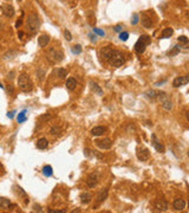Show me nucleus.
Returning a JSON list of instances; mask_svg holds the SVG:
<instances>
[{"mask_svg": "<svg viewBox=\"0 0 189 213\" xmlns=\"http://www.w3.org/2000/svg\"><path fill=\"white\" fill-rule=\"evenodd\" d=\"M18 86L22 93H30L33 89V84H32L31 78L24 72L19 75V77H18Z\"/></svg>", "mask_w": 189, "mask_h": 213, "instance_id": "obj_1", "label": "nucleus"}, {"mask_svg": "<svg viewBox=\"0 0 189 213\" xmlns=\"http://www.w3.org/2000/svg\"><path fill=\"white\" fill-rule=\"evenodd\" d=\"M109 64L111 65V66H115V68H120V66H122L124 62H125V58H124V54H123L121 51H118V50H112L111 52V56H110V58H109Z\"/></svg>", "mask_w": 189, "mask_h": 213, "instance_id": "obj_2", "label": "nucleus"}, {"mask_svg": "<svg viewBox=\"0 0 189 213\" xmlns=\"http://www.w3.org/2000/svg\"><path fill=\"white\" fill-rule=\"evenodd\" d=\"M47 59L51 62V63H60L63 59H64V52L59 49L56 47H51L49 50V52L46 54Z\"/></svg>", "mask_w": 189, "mask_h": 213, "instance_id": "obj_3", "label": "nucleus"}, {"mask_svg": "<svg viewBox=\"0 0 189 213\" xmlns=\"http://www.w3.org/2000/svg\"><path fill=\"white\" fill-rule=\"evenodd\" d=\"M150 43H151V38L149 36H145V34L141 36L138 38V40L136 42V44H135V51L138 53V54H142L145 51V47Z\"/></svg>", "mask_w": 189, "mask_h": 213, "instance_id": "obj_4", "label": "nucleus"}, {"mask_svg": "<svg viewBox=\"0 0 189 213\" xmlns=\"http://www.w3.org/2000/svg\"><path fill=\"white\" fill-rule=\"evenodd\" d=\"M27 26L30 27V30L32 32L37 31L38 29H39V26H40V18H39V16L38 14H35V13H31L29 17H27Z\"/></svg>", "mask_w": 189, "mask_h": 213, "instance_id": "obj_5", "label": "nucleus"}, {"mask_svg": "<svg viewBox=\"0 0 189 213\" xmlns=\"http://www.w3.org/2000/svg\"><path fill=\"white\" fill-rule=\"evenodd\" d=\"M96 146L98 147V148L103 149V150H105V149H110L112 146V141L110 138H100V140H97L96 141Z\"/></svg>", "mask_w": 189, "mask_h": 213, "instance_id": "obj_6", "label": "nucleus"}, {"mask_svg": "<svg viewBox=\"0 0 189 213\" xmlns=\"http://www.w3.org/2000/svg\"><path fill=\"white\" fill-rule=\"evenodd\" d=\"M112 47L110 46H105V47H102L100 50V58L104 61V62H108L109 61V58H110V56H111V52H112Z\"/></svg>", "mask_w": 189, "mask_h": 213, "instance_id": "obj_7", "label": "nucleus"}, {"mask_svg": "<svg viewBox=\"0 0 189 213\" xmlns=\"http://www.w3.org/2000/svg\"><path fill=\"white\" fill-rule=\"evenodd\" d=\"M97 182H98V175H97V173H91V174H89L88 180H86L88 187H90V188H95V187L97 186Z\"/></svg>", "mask_w": 189, "mask_h": 213, "instance_id": "obj_8", "label": "nucleus"}, {"mask_svg": "<svg viewBox=\"0 0 189 213\" xmlns=\"http://www.w3.org/2000/svg\"><path fill=\"white\" fill-rule=\"evenodd\" d=\"M187 83H189V75H186V76H183V77H176V78L173 81V85H174L175 88L186 85Z\"/></svg>", "mask_w": 189, "mask_h": 213, "instance_id": "obj_9", "label": "nucleus"}, {"mask_svg": "<svg viewBox=\"0 0 189 213\" xmlns=\"http://www.w3.org/2000/svg\"><path fill=\"white\" fill-rule=\"evenodd\" d=\"M137 158L141 161H147L150 158V153L147 148H138L137 149Z\"/></svg>", "mask_w": 189, "mask_h": 213, "instance_id": "obj_10", "label": "nucleus"}, {"mask_svg": "<svg viewBox=\"0 0 189 213\" xmlns=\"http://www.w3.org/2000/svg\"><path fill=\"white\" fill-rule=\"evenodd\" d=\"M151 138H153V146H154V148L158 152V153H164V150H166V148H164V146L158 141V138H156V135L155 134H153L151 135Z\"/></svg>", "mask_w": 189, "mask_h": 213, "instance_id": "obj_11", "label": "nucleus"}, {"mask_svg": "<svg viewBox=\"0 0 189 213\" xmlns=\"http://www.w3.org/2000/svg\"><path fill=\"white\" fill-rule=\"evenodd\" d=\"M155 208H157V211L164 212L168 210V202L164 199H157L155 201Z\"/></svg>", "mask_w": 189, "mask_h": 213, "instance_id": "obj_12", "label": "nucleus"}, {"mask_svg": "<svg viewBox=\"0 0 189 213\" xmlns=\"http://www.w3.org/2000/svg\"><path fill=\"white\" fill-rule=\"evenodd\" d=\"M173 207L176 210V211H182V210H184V207H186V201L183 200V199H181V198H176L174 202H173Z\"/></svg>", "mask_w": 189, "mask_h": 213, "instance_id": "obj_13", "label": "nucleus"}, {"mask_svg": "<svg viewBox=\"0 0 189 213\" xmlns=\"http://www.w3.org/2000/svg\"><path fill=\"white\" fill-rule=\"evenodd\" d=\"M92 200V194L89 193V192H82L80 193V201L82 204H85V205H88L90 204Z\"/></svg>", "mask_w": 189, "mask_h": 213, "instance_id": "obj_14", "label": "nucleus"}, {"mask_svg": "<svg viewBox=\"0 0 189 213\" xmlns=\"http://www.w3.org/2000/svg\"><path fill=\"white\" fill-rule=\"evenodd\" d=\"M141 21H142V25L144 26L145 29H150V27H153V25H154V23H153V20H151V18L148 17L147 14H143V16H142Z\"/></svg>", "mask_w": 189, "mask_h": 213, "instance_id": "obj_15", "label": "nucleus"}, {"mask_svg": "<svg viewBox=\"0 0 189 213\" xmlns=\"http://www.w3.org/2000/svg\"><path fill=\"white\" fill-rule=\"evenodd\" d=\"M106 197H108V190L105 188V190H103V191H102L100 194H98V197H97V200H96V205L93 206V208H95V207H97L98 205H100L102 202H103L104 200H105V199H106Z\"/></svg>", "mask_w": 189, "mask_h": 213, "instance_id": "obj_16", "label": "nucleus"}, {"mask_svg": "<svg viewBox=\"0 0 189 213\" xmlns=\"http://www.w3.org/2000/svg\"><path fill=\"white\" fill-rule=\"evenodd\" d=\"M105 131H106V128L103 127V126H97V127L91 129V134H92L93 136H100V135H103Z\"/></svg>", "mask_w": 189, "mask_h": 213, "instance_id": "obj_17", "label": "nucleus"}, {"mask_svg": "<svg viewBox=\"0 0 189 213\" xmlns=\"http://www.w3.org/2000/svg\"><path fill=\"white\" fill-rule=\"evenodd\" d=\"M89 84H90V88H91V90H92V91H93L96 95H98V96L103 95V90H102V88H100V86L97 84V83H95L93 81H90Z\"/></svg>", "mask_w": 189, "mask_h": 213, "instance_id": "obj_18", "label": "nucleus"}, {"mask_svg": "<svg viewBox=\"0 0 189 213\" xmlns=\"http://www.w3.org/2000/svg\"><path fill=\"white\" fill-rule=\"evenodd\" d=\"M11 206H12V202L10 199L4 198V197H0V208H2V210H10Z\"/></svg>", "mask_w": 189, "mask_h": 213, "instance_id": "obj_19", "label": "nucleus"}, {"mask_svg": "<svg viewBox=\"0 0 189 213\" xmlns=\"http://www.w3.org/2000/svg\"><path fill=\"white\" fill-rule=\"evenodd\" d=\"M49 43H50V37H49L47 34H42V36L38 38V45H39L40 47L46 46Z\"/></svg>", "mask_w": 189, "mask_h": 213, "instance_id": "obj_20", "label": "nucleus"}, {"mask_svg": "<svg viewBox=\"0 0 189 213\" xmlns=\"http://www.w3.org/2000/svg\"><path fill=\"white\" fill-rule=\"evenodd\" d=\"M35 146H37V148L38 149H46L47 147H49V141H47V138H42L37 141Z\"/></svg>", "mask_w": 189, "mask_h": 213, "instance_id": "obj_21", "label": "nucleus"}, {"mask_svg": "<svg viewBox=\"0 0 189 213\" xmlns=\"http://www.w3.org/2000/svg\"><path fill=\"white\" fill-rule=\"evenodd\" d=\"M76 86H77V81H76V78L70 77V78L66 81V88L70 90V91H72V90L76 89Z\"/></svg>", "mask_w": 189, "mask_h": 213, "instance_id": "obj_22", "label": "nucleus"}, {"mask_svg": "<svg viewBox=\"0 0 189 213\" xmlns=\"http://www.w3.org/2000/svg\"><path fill=\"white\" fill-rule=\"evenodd\" d=\"M4 14H5V17H7V18H11L14 16V9L12 7L11 5H6V6H4Z\"/></svg>", "mask_w": 189, "mask_h": 213, "instance_id": "obj_23", "label": "nucleus"}, {"mask_svg": "<svg viewBox=\"0 0 189 213\" xmlns=\"http://www.w3.org/2000/svg\"><path fill=\"white\" fill-rule=\"evenodd\" d=\"M63 133V128L60 126H53V127L50 129V134L53 135V136H58Z\"/></svg>", "mask_w": 189, "mask_h": 213, "instance_id": "obj_24", "label": "nucleus"}, {"mask_svg": "<svg viewBox=\"0 0 189 213\" xmlns=\"http://www.w3.org/2000/svg\"><path fill=\"white\" fill-rule=\"evenodd\" d=\"M56 74H57V76H58V78L64 79V78H66V76H67V70L64 69V68H58L56 70Z\"/></svg>", "mask_w": 189, "mask_h": 213, "instance_id": "obj_25", "label": "nucleus"}, {"mask_svg": "<svg viewBox=\"0 0 189 213\" xmlns=\"http://www.w3.org/2000/svg\"><path fill=\"white\" fill-rule=\"evenodd\" d=\"M173 33H174V30L171 29V27H167V29H164L162 33H161V37L163 38V39H166V38H170L171 36H173Z\"/></svg>", "mask_w": 189, "mask_h": 213, "instance_id": "obj_26", "label": "nucleus"}, {"mask_svg": "<svg viewBox=\"0 0 189 213\" xmlns=\"http://www.w3.org/2000/svg\"><path fill=\"white\" fill-rule=\"evenodd\" d=\"M52 173H53V169H52V167L50 166V165H46L43 167V174H44L45 176H51L52 175Z\"/></svg>", "mask_w": 189, "mask_h": 213, "instance_id": "obj_27", "label": "nucleus"}, {"mask_svg": "<svg viewBox=\"0 0 189 213\" xmlns=\"http://www.w3.org/2000/svg\"><path fill=\"white\" fill-rule=\"evenodd\" d=\"M145 95L148 96L149 98H151V100H156V98H158L160 91H156V90H148V91L145 93Z\"/></svg>", "mask_w": 189, "mask_h": 213, "instance_id": "obj_28", "label": "nucleus"}, {"mask_svg": "<svg viewBox=\"0 0 189 213\" xmlns=\"http://www.w3.org/2000/svg\"><path fill=\"white\" fill-rule=\"evenodd\" d=\"M14 188H15V192H17V194L19 195V197H24L25 198V201L27 202V195H26V193L25 191L22 190L20 186H14Z\"/></svg>", "mask_w": 189, "mask_h": 213, "instance_id": "obj_29", "label": "nucleus"}, {"mask_svg": "<svg viewBox=\"0 0 189 213\" xmlns=\"http://www.w3.org/2000/svg\"><path fill=\"white\" fill-rule=\"evenodd\" d=\"M17 120H18V123H22V122H25L26 121V110H24L22 113H19V115L17 117Z\"/></svg>", "mask_w": 189, "mask_h": 213, "instance_id": "obj_30", "label": "nucleus"}, {"mask_svg": "<svg viewBox=\"0 0 189 213\" xmlns=\"http://www.w3.org/2000/svg\"><path fill=\"white\" fill-rule=\"evenodd\" d=\"M17 54H18L17 51H8V52H6L4 54V58H5V59H12V58H14Z\"/></svg>", "mask_w": 189, "mask_h": 213, "instance_id": "obj_31", "label": "nucleus"}, {"mask_svg": "<svg viewBox=\"0 0 189 213\" xmlns=\"http://www.w3.org/2000/svg\"><path fill=\"white\" fill-rule=\"evenodd\" d=\"M71 51H72V53H75V54H79V53H82V46L80 45H73L71 47Z\"/></svg>", "mask_w": 189, "mask_h": 213, "instance_id": "obj_32", "label": "nucleus"}, {"mask_svg": "<svg viewBox=\"0 0 189 213\" xmlns=\"http://www.w3.org/2000/svg\"><path fill=\"white\" fill-rule=\"evenodd\" d=\"M37 77L39 78V81H43L45 77V71L43 69H39L38 71H37Z\"/></svg>", "mask_w": 189, "mask_h": 213, "instance_id": "obj_33", "label": "nucleus"}, {"mask_svg": "<svg viewBox=\"0 0 189 213\" xmlns=\"http://www.w3.org/2000/svg\"><path fill=\"white\" fill-rule=\"evenodd\" d=\"M177 40H178V43H181V44H188L189 43V39L186 37V36H181V37H178Z\"/></svg>", "mask_w": 189, "mask_h": 213, "instance_id": "obj_34", "label": "nucleus"}, {"mask_svg": "<svg viewBox=\"0 0 189 213\" xmlns=\"http://www.w3.org/2000/svg\"><path fill=\"white\" fill-rule=\"evenodd\" d=\"M64 37H65V39H66L67 42H71V40H72V34L70 33L69 30H65V31H64Z\"/></svg>", "mask_w": 189, "mask_h": 213, "instance_id": "obj_35", "label": "nucleus"}, {"mask_svg": "<svg viewBox=\"0 0 189 213\" xmlns=\"http://www.w3.org/2000/svg\"><path fill=\"white\" fill-rule=\"evenodd\" d=\"M178 52H180V46L176 45V46H174V50H173V51H170L168 54H169V56H176Z\"/></svg>", "mask_w": 189, "mask_h": 213, "instance_id": "obj_36", "label": "nucleus"}, {"mask_svg": "<svg viewBox=\"0 0 189 213\" xmlns=\"http://www.w3.org/2000/svg\"><path fill=\"white\" fill-rule=\"evenodd\" d=\"M120 38H121V40L125 42V40L129 38V33H128V32H121V34H120Z\"/></svg>", "mask_w": 189, "mask_h": 213, "instance_id": "obj_37", "label": "nucleus"}, {"mask_svg": "<svg viewBox=\"0 0 189 213\" xmlns=\"http://www.w3.org/2000/svg\"><path fill=\"white\" fill-rule=\"evenodd\" d=\"M138 20H140V19H138V14H137V13H135V14L133 16V18H131V24L136 25V24L138 23Z\"/></svg>", "mask_w": 189, "mask_h": 213, "instance_id": "obj_38", "label": "nucleus"}, {"mask_svg": "<svg viewBox=\"0 0 189 213\" xmlns=\"http://www.w3.org/2000/svg\"><path fill=\"white\" fill-rule=\"evenodd\" d=\"M33 211H34V212H37V211H38V212H42L43 210H42V207H40L39 205H34V206H33Z\"/></svg>", "mask_w": 189, "mask_h": 213, "instance_id": "obj_39", "label": "nucleus"}, {"mask_svg": "<svg viewBox=\"0 0 189 213\" xmlns=\"http://www.w3.org/2000/svg\"><path fill=\"white\" fill-rule=\"evenodd\" d=\"M113 29H115V31L116 32H121L122 31V25H116Z\"/></svg>", "mask_w": 189, "mask_h": 213, "instance_id": "obj_40", "label": "nucleus"}, {"mask_svg": "<svg viewBox=\"0 0 189 213\" xmlns=\"http://www.w3.org/2000/svg\"><path fill=\"white\" fill-rule=\"evenodd\" d=\"M4 174H5V168H4V166L0 163V176L4 175Z\"/></svg>", "mask_w": 189, "mask_h": 213, "instance_id": "obj_41", "label": "nucleus"}, {"mask_svg": "<svg viewBox=\"0 0 189 213\" xmlns=\"http://www.w3.org/2000/svg\"><path fill=\"white\" fill-rule=\"evenodd\" d=\"M93 31L96 32V33H98L100 36H104V32L100 31V30H98V29H93Z\"/></svg>", "mask_w": 189, "mask_h": 213, "instance_id": "obj_42", "label": "nucleus"}, {"mask_svg": "<svg viewBox=\"0 0 189 213\" xmlns=\"http://www.w3.org/2000/svg\"><path fill=\"white\" fill-rule=\"evenodd\" d=\"M14 114H15V111L13 110V111H11V113H8V114H7V116L10 117V118H13V116H14Z\"/></svg>", "mask_w": 189, "mask_h": 213, "instance_id": "obj_43", "label": "nucleus"}, {"mask_svg": "<svg viewBox=\"0 0 189 213\" xmlns=\"http://www.w3.org/2000/svg\"><path fill=\"white\" fill-rule=\"evenodd\" d=\"M7 90H8V93H10V94H13V93H14V90H13V86H12V85L8 86V89H7Z\"/></svg>", "mask_w": 189, "mask_h": 213, "instance_id": "obj_44", "label": "nucleus"}, {"mask_svg": "<svg viewBox=\"0 0 189 213\" xmlns=\"http://www.w3.org/2000/svg\"><path fill=\"white\" fill-rule=\"evenodd\" d=\"M13 77H14V71H12L11 74H8V78L10 79H13Z\"/></svg>", "mask_w": 189, "mask_h": 213, "instance_id": "obj_45", "label": "nucleus"}, {"mask_svg": "<svg viewBox=\"0 0 189 213\" xmlns=\"http://www.w3.org/2000/svg\"><path fill=\"white\" fill-rule=\"evenodd\" d=\"M20 25H22V19H19V20L15 23V26H17V27H19Z\"/></svg>", "mask_w": 189, "mask_h": 213, "instance_id": "obj_46", "label": "nucleus"}, {"mask_svg": "<svg viewBox=\"0 0 189 213\" xmlns=\"http://www.w3.org/2000/svg\"><path fill=\"white\" fill-rule=\"evenodd\" d=\"M18 37H19V38H20V39H22V37H24V32H19V33H18Z\"/></svg>", "mask_w": 189, "mask_h": 213, "instance_id": "obj_47", "label": "nucleus"}, {"mask_svg": "<svg viewBox=\"0 0 189 213\" xmlns=\"http://www.w3.org/2000/svg\"><path fill=\"white\" fill-rule=\"evenodd\" d=\"M186 118L188 120V122H189V111H187V114H186Z\"/></svg>", "mask_w": 189, "mask_h": 213, "instance_id": "obj_48", "label": "nucleus"}, {"mask_svg": "<svg viewBox=\"0 0 189 213\" xmlns=\"http://www.w3.org/2000/svg\"><path fill=\"white\" fill-rule=\"evenodd\" d=\"M5 1H10V0H5Z\"/></svg>", "mask_w": 189, "mask_h": 213, "instance_id": "obj_49", "label": "nucleus"}, {"mask_svg": "<svg viewBox=\"0 0 189 213\" xmlns=\"http://www.w3.org/2000/svg\"><path fill=\"white\" fill-rule=\"evenodd\" d=\"M188 156H189V152H188Z\"/></svg>", "mask_w": 189, "mask_h": 213, "instance_id": "obj_50", "label": "nucleus"}, {"mask_svg": "<svg viewBox=\"0 0 189 213\" xmlns=\"http://www.w3.org/2000/svg\"><path fill=\"white\" fill-rule=\"evenodd\" d=\"M18 1H22V0H18Z\"/></svg>", "mask_w": 189, "mask_h": 213, "instance_id": "obj_51", "label": "nucleus"}, {"mask_svg": "<svg viewBox=\"0 0 189 213\" xmlns=\"http://www.w3.org/2000/svg\"><path fill=\"white\" fill-rule=\"evenodd\" d=\"M188 205H189V202H188Z\"/></svg>", "mask_w": 189, "mask_h": 213, "instance_id": "obj_52", "label": "nucleus"}]
</instances>
